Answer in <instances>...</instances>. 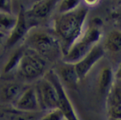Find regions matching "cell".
<instances>
[{
  "instance_id": "cell-12",
  "label": "cell",
  "mask_w": 121,
  "mask_h": 120,
  "mask_svg": "<svg viewBox=\"0 0 121 120\" xmlns=\"http://www.w3.org/2000/svg\"><path fill=\"white\" fill-rule=\"evenodd\" d=\"M60 74L64 82L70 86H76L79 80V78L75 71L74 65L72 64H67L66 66L62 67L60 69Z\"/></svg>"
},
{
  "instance_id": "cell-20",
  "label": "cell",
  "mask_w": 121,
  "mask_h": 120,
  "mask_svg": "<svg viewBox=\"0 0 121 120\" xmlns=\"http://www.w3.org/2000/svg\"><path fill=\"white\" fill-rule=\"evenodd\" d=\"M21 112V114L18 113L15 115L14 120H37L39 115H37V111L36 112Z\"/></svg>"
},
{
  "instance_id": "cell-16",
  "label": "cell",
  "mask_w": 121,
  "mask_h": 120,
  "mask_svg": "<svg viewBox=\"0 0 121 120\" xmlns=\"http://www.w3.org/2000/svg\"><path fill=\"white\" fill-rule=\"evenodd\" d=\"M21 88L16 84H10L4 90V95L7 100H15L21 93Z\"/></svg>"
},
{
  "instance_id": "cell-7",
  "label": "cell",
  "mask_w": 121,
  "mask_h": 120,
  "mask_svg": "<svg viewBox=\"0 0 121 120\" xmlns=\"http://www.w3.org/2000/svg\"><path fill=\"white\" fill-rule=\"evenodd\" d=\"M104 48L99 45H96L84 58L74 64V67L79 79L85 76L93 66L104 56Z\"/></svg>"
},
{
  "instance_id": "cell-6",
  "label": "cell",
  "mask_w": 121,
  "mask_h": 120,
  "mask_svg": "<svg viewBox=\"0 0 121 120\" xmlns=\"http://www.w3.org/2000/svg\"><path fill=\"white\" fill-rule=\"evenodd\" d=\"M47 79L53 84L56 89L58 96V109L62 112L64 118L66 120H79L75 114L73 105L58 75L53 71H51L48 73Z\"/></svg>"
},
{
  "instance_id": "cell-15",
  "label": "cell",
  "mask_w": 121,
  "mask_h": 120,
  "mask_svg": "<svg viewBox=\"0 0 121 120\" xmlns=\"http://www.w3.org/2000/svg\"><path fill=\"white\" fill-rule=\"evenodd\" d=\"M16 19L17 17H14L11 14L0 12V31L5 33H10L14 27Z\"/></svg>"
},
{
  "instance_id": "cell-19",
  "label": "cell",
  "mask_w": 121,
  "mask_h": 120,
  "mask_svg": "<svg viewBox=\"0 0 121 120\" xmlns=\"http://www.w3.org/2000/svg\"><path fill=\"white\" fill-rule=\"evenodd\" d=\"M64 116L62 112L58 109L49 111L48 113L43 116L39 120H63Z\"/></svg>"
},
{
  "instance_id": "cell-22",
  "label": "cell",
  "mask_w": 121,
  "mask_h": 120,
  "mask_svg": "<svg viewBox=\"0 0 121 120\" xmlns=\"http://www.w3.org/2000/svg\"><path fill=\"white\" fill-rule=\"evenodd\" d=\"M85 4L88 5H95L99 4V1H95V0H93V1H89V0H86L85 1Z\"/></svg>"
},
{
  "instance_id": "cell-3",
  "label": "cell",
  "mask_w": 121,
  "mask_h": 120,
  "mask_svg": "<svg viewBox=\"0 0 121 120\" xmlns=\"http://www.w3.org/2000/svg\"><path fill=\"white\" fill-rule=\"evenodd\" d=\"M102 33L97 26H93L87 30L82 37L73 44L66 53L63 60L67 64L74 65L83 58L100 39Z\"/></svg>"
},
{
  "instance_id": "cell-8",
  "label": "cell",
  "mask_w": 121,
  "mask_h": 120,
  "mask_svg": "<svg viewBox=\"0 0 121 120\" xmlns=\"http://www.w3.org/2000/svg\"><path fill=\"white\" fill-rule=\"evenodd\" d=\"M15 109L22 112H36L39 109L36 91L30 88L22 93L17 100H15Z\"/></svg>"
},
{
  "instance_id": "cell-23",
  "label": "cell",
  "mask_w": 121,
  "mask_h": 120,
  "mask_svg": "<svg viewBox=\"0 0 121 120\" xmlns=\"http://www.w3.org/2000/svg\"><path fill=\"white\" fill-rule=\"evenodd\" d=\"M5 37H6V33L0 31V45L3 43V41L5 40Z\"/></svg>"
},
{
  "instance_id": "cell-2",
  "label": "cell",
  "mask_w": 121,
  "mask_h": 120,
  "mask_svg": "<svg viewBox=\"0 0 121 120\" xmlns=\"http://www.w3.org/2000/svg\"><path fill=\"white\" fill-rule=\"evenodd\" d=\"M30 49L44 59L53 61L60 55L62 47L57 37L45 31H35L27 38Z\"/></svg>"
},
{
  "instance_id": "cell-1",
  "label": "cell",
  "mask_w": 121,
  "mask_h": 120,
  "mask_svg": "<svg viewBox=\"0 0 121 120\" xmlns=\"http://www.w3.org/2000/svg\"><path fill=\"white\" fill-rule=\"evenodd\" d=\"M88 8L78 6L73 11L61 14L56 22V29L64 41V53H66L82 33Z\"/></svg>"
},
{
  "instance_id": "cell-24",
  "label": "cell",
  "mask_w": 121,
  "mask_h": 120,
  "mask_svg": "<svg viewBox=\"0 0 121 120\" xmlns=\"http://www.w3.org/2000/svg\"></svg>"
},
{
  "instance_id": "cell-10",
  "label": "cell",
  "mask_w": 121,
  "mask_h": 120,
  "mask_svg": "<svg viewBox=\"0 0 121 120\" xmlns=\"http://www.w3.org/2000/svg\"><path fill=\"white\" fill-rule=\"evenodd\" d=\"M109 100V115L110 120H121V90L120 84L111 87Z\"/></svg>"
},
{
  "instance_id": "cell-9",
  "label": "cell",
  "mask_w": 121,
  "mask_h": 120,
  "mask_svg": "<svg viewBox=\"0 0 121 120\" xmlns=\"http://www.w3.org/2000/svg\"><path fill=\"white\" fill-rule=\"evenodd\" d=\"M27 24L26 20V13L22 8L17 16L14 27L10 33L9 37L6 40V45L12 47L24 37L27 32Z\"/></svg>"
},
{
  "instance_id": "cell-14",
  "label": "cell",
  "mask_w": 121,
  "mask_h": 120,
  "mask_svg": "<svg viewBox=\"0 0 121 120\" xmlns=\"http://www.w3.org/2000/svg\"><path fill=\"white\" fill-rule=\"evenodd\" d=\"M113 80V72L110 67H104L101 72L99 77V88L102 92H106L112 87Z\"/></svg>"
},
{
  "instance_id": "cell-4",
  "label": "cell",
  "mask_w": 121,
  "mask_h": 120,
  "mask_svg": "<svg viewBox=\"0 0 121 120\" xmlns=\"http://www.w3.org/2000/svg\"><path fill=\"white\" fill-rule=\"evenodd\" d=\"M46 61L33 50L28 49L22 51L18 70L22 76L33 79L40 76L45 71Z\"/></svg>"
},
{
  "instance_id": "cell-5",
  "label": "cell",
  "mask_w": 121,
  "mask_h": 120,
  "mask_svg": "<svg viewBox=\"0 0 121 120\" xmlns=\"http://www.w3.org/2000/svg\"><path fill=\"white\" fill-rule=\"evenodd\" d=\"M39 108L43 110H53L58 109V96L56 88L47 78L38 82L35 89Z\"/></svg>"
},
{
  "instance_id": "cell-17",
  "label": "cell",
  "mask_w": 121,
  "mask_h": 120,
  "mask_svg": "<svg viewBox=\"0 0 121 120\" xmlns=\"http://www.w3.org/2000/svg\"><path fill=\"white\" fill-rule=\"evenodd\" d=\"M81 1L77 0H65L62 1L59 5L58 10L60 14L66 13L73 11L80 6Z\"/></svg>"
},
{
  "instance_id": "cell-13",
  "label": "cell",
  "mask_w": 121,
  "mask_h": 120,
  "mask_svg": "<svg viewBox=\"0 0 121 120\" xmlns=\"http://www.w3.org/2000/svg\"><path fill=\"white\" fill-rule=\"evenodd\" d=\"M106 47L111 52H118L121 48V33L119 30H113L108 36Z\"/></svg>"
},
{
  "instance_id": "cell-11",
  "label": "cell",
  "mask_w": 121,
  "mask_h": 120,
  "mask_svg": "<svg viewBox=\"0 0 121 120\" xmlns=\"http://www.w3.org/2000/svg\"><path fill=\"white\" fill-rule=\"evenodd\" d=\"M56 3V1L52 0L39 1L31 7V8L27 12V14L35 18H45L50 14Z\"/></svg>"
},
{
  "instance_id": "cell-18",
  "label": "cell",
  "mask_w": 121,
  "mask_h": 120,
  "mask_svg": "<svg viewBox=\"0 0 121 120\" xmlns=\"http://www.w3.org/2000/svg\"><path fill=\"white\" fill-rule=\"evenodd\" d=\"M22 51H17L15 53H14L12 57L10 58V60L6 63L4 67V72L5 73H8L12 70H14L15 67H18V64H19L20 60L21 59L22 55Z\"/></svg>"
},
{
  "instance_id": "cell-21",
  "label": "cell",
  "mask_w": 121,
  "mask_h": 120,
  "mask_svg": "<svg viewBox=\"0 0 121 120\" xmlns=\"http://www.w3.org/2000/svg\"><path fill=\"white\" fill-rule=\"evenodd\" d=\"M0 12L11 14L10 1L0 0Z\"/></svg>"
}]
</instances>
